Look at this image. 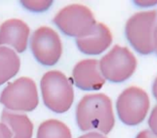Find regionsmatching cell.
Here are the masks:
<instances>
[{"label":"cell","instance_id":"6da1fadb","mask_svg":"<svg viewBox=\"0 0 157 138\" xmlns=\"http://www.w3.org/2000/svg\"><path fill=\"white\" fill-rule=\"evenodd\" d=\"M76 123L81 131L98 130L104 135L115 125L112 101L105 94H88L82 98L76 107Z\"/></svg>","mask_w":157,"mask_h":138},{"label":"cell","instance_id":"7a4b0ae2","mask_svg":"<svg viewBox=\"0 0 157 138\" xmlns=\"http://www.w3.org/2000/svg\"><path fill=\"white\" fill-rule=\"evenodd\" d=\"M126 37L133 49L144 55L155 51L157 41V11L148 10L135 13L125 27Z\"/></svg>","mask_w":157,"mask_h":138},{"label":"cell","instance_id":"3957f363","mask_svg":"<svg viewBox=\"0 0 157 138\" xmlns=\"http://www.w3.org/2000/svg\"><path fill=\"white\" fill-rule=\"evenodd\" d=\"M40 89L45 106L55 113L66 112L74 102L73 85L60 71L52 70L45 73L40 80Z\"/></svg>","mask_w":157,"mask_h":138},{"label":"cell","instance_id":"277c9868","mask_svg":"<svg viewBox=\"0 0 157 138\" xmlns=\"http://www.w3.org/2000/svg\"><path fill=\"white\" fill-rule=\"evenodd\" d=\"M53 23L67 36H86L97 24L93 12L81 4H72L62 8L54 17Z\"/></svg>","mask_w":157,"mask_h":138},{"label":"cell","instance_id":"5b68a950","mask_svg":"<svg viewBox=\"0 0 157 138\" xmlns=\"http://www.w3.org/2000/svg\"><path fill=\"white\" fill-rule=\"evenodd\" d=\"M0 103L14 112L34 111L39 104L36 83L26 77L8 83L0 95Z\"/></svg>","mask_w":157,"mask_h":138},{"label":"cell","instance_id":"8992f818","mask_svg":"<svg viewBox=\"0 0 157 138\" xmlns=\"http://www.w3.org/2000/svg\"><path fill=\"white\" fill-rule=\"evenodd\" d=\"M99 66L105 79L113 83H121L134 74L137 59L129 48L115 45L101 58Z\"/></svg>","mask_w":157,"mask_h":138},{"label":"cell","instance_id":"52a82bcc","mask_svg":"<svg viewBox=\"0 0 157 138\" xmlns=\"http://www.w3.org/2000/svg\"><path fill=\"white\" fill-rule=\"evenodd\" d=\"M120 120L130 126L143 123L150 109L148 94L141 88L132 86L121 92L116 103Z\"/></svg>","mask_w":157,"mask_h":138},{"label":"cell","instance_id":"ba28073f","mask_svg":"<svg viewBox=\"0 0 157 138\" xmlns=\"http://www.w3.org/2000/svg\"><path fill=\"white\" fill-rule=\"evenodd\" d=\"M30 49L35 59L47 66L58 63L63 53L59 34L47 26L40 27L33 32L30 39Z\"/></svg>","mask_w":157,"mask_h":138},{"label":"cell","instance_id":"9c48e42d","mask_svg":"<svg viewBox=\"0 0 157 138\" xmlns=\"http://www.w3.org/2000/svg\"><path fill=\"white\" fill-rule=\"evenodd\" d=\"M73 80L75 85L86 91H96L105 85L99 61L96 59H86L78 62L73 69Z\"/></svg>","mask_w":157,"mask_h":138},{"label":"cell","instance_id":"30bf717a","mask_svg":"<svg viewBox=\"0 0 157 138\" xmlns=\"http://www.w3.org/2000/svg\"><path fill=\"white\" fill-rule=\"evenodd\" d=\"M112 34L103 23H98L85 37L76 39L79 51L86 55H98L105 52L112 43Z\"/></svg>","mask_w":157,"mask_h":138},{"label":"cell","instance_id":"8fae6325","mask_svg":"<svg viewBox=\"0 0 157 138\" xmlns=\"http://www.w3.org/2000/svg\"><path fill=\"white\" fill-rule=\"evenodd\" d=\"M29 36V28L20 19L10 18L0 26V46H11L17 53L27 49Z\"/></svg>","mask_w":157,"mask_h":138},{"label":"cell","instance_id":"7c38bea8","mask_svg":"<svg viewBox=\"0 0 157 138\" xmlns=\"http://www.w3.org/2000/svg\"><path fill=\"white\" fill-rule=\"evenodd\" d=\"M1 121L11 132L12 138H32L33 124L26 114L4 111Z\"/></svg>","mask_w":157,"mask_h":138},{"label":"cell","instance_id":"4fadbf2b","mask_svg":"<svg viewBox=\"0 0 157 138\" xmlns=\"http://www.w3.org/2000/svg\"><path fill=\"white\" fill-rule=\"evenodd\" d=\"M19 68L20 59L17 53L6 46H0V86L14 77Z\"/></svg>","mask_w":157,"mask_h":138},{"label":"cell","instance_id":"5bb4252c","mask_svg":"<svg viewBox=\"0 0 157 138\" xmlns=\"http://www.w3.org/2000/svg\"><path fill=\"white\" fill-rule=\"evenodd\" d=\"M37 138H72L69 127L59 120H47L38 129Z\"/></svg>","mask_w":157,"mask_h":138},{"label":"cell","instance_id":"9a60e30c","mask_svg":"<svg viewBox=\"0 0 157 138\" xmlns=\"http://www.w3.org/2000/svg\"><path fill=\"white\" fill-rule=\"evenodd\" d=\"M20 3L25 8H27L29 11H33V12L46 11L52 5V1H51V0H41V1H26V0H23Z\"/></svg>","mask_w":157,"mask_h":138},{"label":"cell","instance_id":"2e32d148","mask_svg":"<svg viewBox=\"0 0 157 138\" xmlns=\"http://www.w3.org/2000/svg\"><path fill=\"white\" fill-rule=\"evenodd\" d=\"M148 124L150 126L151 131L157 136V106H155L152 112L151 115L149 117V121H148Z\"/></svg>","mask_w":157,"mask_h":138},{"label":"cell","instance_id":"e0dca14e","mask_svg":"<svg viewBox=\"0 0 157 138\" xmlns=\"http://www.w3.org/2000/svg\"><path fill=\"white\" fill-rule=\"evenodd\" d=\"M0 138H12L11 132L3 123H0Z\"/></svg>","mask_w":157,"mask_h":138},{"label":"cell","instance_id":"ac0fdd59","mask_svg":"<svg viewBox=\"0 0 157 138\" xmlns=\"http://www.w3.org/2000/svg\"><path fill=\"white\" fill-rule=\"evenodd\" d=\"M136 138H157V136L150 130H144L137 135Z\"/></svg>","mask_w":157,"mask_h":138},{"label":"cell","instance_id":"d6986e66","mask_svg":"<svg viewBox=\"0 0 157 138\" xmlns=\"http://www.w3.org/2000/svg\"><path fill=\"white\" fill-rule=\"evenodd\" d=\"M78 138H107L105 136H103L102 134L97 133V132H90L87 133L84 136H81L80 137Z\"/></svg>","mask_w":157,"mask_h":138},{"label":"cell","instance_id":"ffe728a7","mask_svg":"<svg viewBox=\"0 0 157 138\" xmlns=\"http://www.w3.org/2000/svg\"><path fill=\"white\" fill-rule=\"evenodd\" d=\"M135 4L141 6H150L156 5L157 1H135Z\"/></svg>","mask_w":157,"mask_h":138},{"label":"cell","instance_id":"44dd1931","mask_svg":"<svg viewBox=\"0 0 157 138\" xmlns=\"http://www.w3.org/2000/svg\"><path fill=\"white\" fill-rule=\"evenodd\" d=\"M153 94L155 98V100L157 101V77L155 78L154 84H153Z\"/></svg>","mask_w":157,"mask_h":138},{"label":"cell","instance_id":"7402d4cb","mask_svg":"<svg viewBox=\"0 0 157 138\" xmlns=\"http://www.w3.org/2000/svg\"><path fill=\"white\" fill-rule=\"evenodd\" d=\"M155 52H156V53H157V41H156V46H155Z\"/></svg>","mask_w":157,"mask_h":138}]
</instances>
